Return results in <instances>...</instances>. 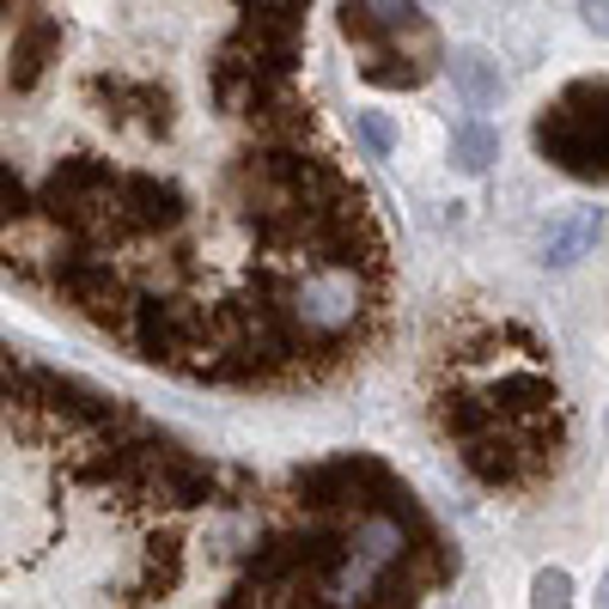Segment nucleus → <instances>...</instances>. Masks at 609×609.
<instances>
[{"instance_id":"1","label":"nucleus","mask_w":609,"mask_h":609,"mask_svg":"<svg viewBox=\"0 0 609 609\" xmlns=\"http://www.w3.org/2000/svg\"><path fill=\"white\" fill-rule=\"evenodd\" d=\"M304 7H213L184 165L165 7H7V268L134 359L287 390L385 323V232L299 92Z\"/></svg>"},{"instance_id":"2","label":"nucleus","mask_w":609,"mask_h":609,"mask_svg":"<svg viewBox=\"0 0 609 609\" xmlns=\"http://www.w3.org/2000/svg\"><path fill=\"white\" fill-rule=\"evenodd\" d=\"M433 402L457 457L488 488H536L561 457V402L543 342L518 323L457 318L451 342L433 354Z\"/></svg>"},{"instance_id":"3","label":"nucleus","mask_w":609,"mask_h":609,"mask_svg":"<svg viewBox=\"0 0 609 609\" xmlns=\"http://www.w3.org/2000/svg\"><path fill=\"white\" fill-rule=\"evenodd\" d=\"M342 31L366 49V80L421 86L439 62V31L421 7H342Z\"/></svg>"},{"instance_id":"4","label":"nucleus","mask_w":609,"mask_h":609,"mask_svg":"<svg viewBox=\"0 0 609 609\" xmlns=\"http://www.w3.org/2000/svg\"><path fill=\"white\" fill-rule=\"evenodd\" d=\"M536 146L573 177L609 184V80H579L543 110Z\"/></svg>"},{"instance_id":"5","label":"nucleus","mask_w":609,"mask_h":609,"mask_svg":"<svg viewBox=\"0 0 609 609\" xmlns=\"http://www.w3.org/2000/svg\"><path fill=\"white\" fill-rule=\"evenodd\" d=\"M597 225H604V213H597V208H579V213H567V220H561L555 232H549V244H543V251H549V263H555V268L579 263V251L597 239Z\"/></svg>"},{"instance_id":"6","label":"nucleus","mask_w":609,"mask_h":609,"mask_svg":"<svg viewBox=\"0 0 609 609\" xmlns=\"http://www.w3.org/2000/svg\"><path fill=\"white\" fill-rule=\"evenodd\" d=\"M451 74H457V86H464V98L476 110H488V104H500V74H494V62L481 49H464L457 62H451Z\"/></svg>"},{"instance_id":"7","label":"nucleus","mask_w":609,"mask_h":609,"mask_svg":"<svg viewBox=\"0 0 609 609\" xmlns=\"http://www.w3.org/2000/svg\"><path fill=\"white\" fill-rule=\"evenodd\" d=\"M494 153H500V141H494L488 129H457V165H464V171H488Z\"/></svg>"},{"instance_id":"8","label":"nucleus","mask_w":609,"mask_h":609,"mask_svg":"<svg viewBox=\"0 0 609 609\" xmlns=\"http://www.w3.org/2000/svg\"><path fill=\"white\" fill-rule=\"evenodd\" d=\"M536 609H567V573L549 567L543 579H536Z\"/></svg>"},{"instance_id":"9","label":"nucleus","mask_w":609,"mask_h":609,"mask_svg":"<svg viewBox=\"0 0 609 609\" xmlns=\"http://www.w3.org/2000/svg\"><path fill=\"white\" fill-rule=\"evenodd\" d=\"M366 141H372V146H390V122L366 117Z\"/></svg>"}]
</instances>
